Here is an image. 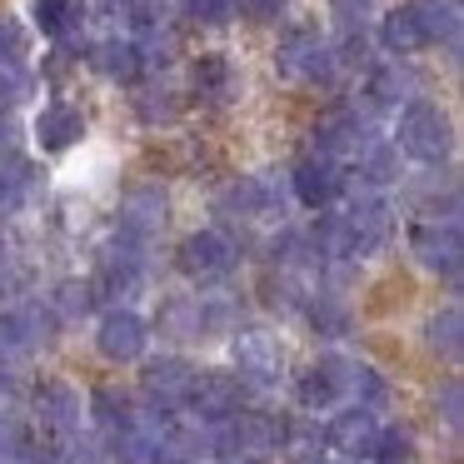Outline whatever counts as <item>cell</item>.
<instances>
[{"label": "cell", "instance_id": "ab89813d", "mask_svg": "<svg viewBox=\"0 0 464 464\" xmlns=\"http://www.w3.org/2000/svg\"><path fill=\"white\" fill-rule=\"evenodd\" d=\"M330 55H334V65H340V75L364 71V65H370V35H364L360 25H344V35L330 45Z\"/></svg>", "mask_w": 464, "mask_h": 464}, {"label": "cell", "instance_id": "f1b7e54d", "mask_svg": "<svg viewBox=\"0 0 464 464\" xmlns=\"http://www.w3.org/2000/svg\"><path fill=\"white\" fill-rule=\"evenodd\" d=\"M11 324H15V334H21V344L25 350H51L55 344V314H51V304H15L11 310Z\"/></svg>", "mask_w": 464, "mask_h": 464}, {"label": "cell", "instance_id": "ee69618b", "mask_svg": "<svg viewBox=\"0 0 464 464\" xmlns=\"http://www.w3.org/2000/svg\"><path fill=\"white\" fill-rule=\"evenodd\" d=\"M25 55H31V31L15 15H0V61L25 65Z\"/></svg>", "mask_w": 464, "mask_h": 464}, {"label": "cell", "instance_id": "e575fe53", "mask_svg": "<svg viewBox=\"0 0 464 464\" xmlns=\"http://www.w3.org/2000/svg\"><path fill=\"white\" fill-rule=\"evenodd\" d=\"M51 464H111V450H105L101 434H61V444H55Z\"/></svg>", "mask_w": 464, "mask_h": 464}, {"label": "cell", "instance_id": "bcb514c9", "mask_svg": "<svg viewBox=\"0 0 464 464\" xmlns=\"http://www.w3.org/2000/svg\"><path fill=\"white\" fill-rule=\"evenodd\" d=\"M434 410L444 414L450 430H459V424H464V390H459V380H444L440 390H434Z\"/></svg>", "mask_w": 464, "mask_h": 464}, {"label": "cell", "instance_id": "9a60e30c", "mask_svg": "<svg viewBox=\"0 0 464 464\" xmlns=\"http://www.w3.org/2000/svg\"><path fill=\"white\" fill-rule=\"evenodd\" d=\"M195 410V420H205V424H220V420H230L235 410H245V384H240V374H220V370H205V374H195V384H190V400H185Z\"/></svg>", "mask_w": 464, "mask_h": 464}, {"label": "cell", "instance_id": "603a6c76", "mask_svg": "<svg viewBox=\"0 0 464 464\" xmlns=\"http://www.w3.org/2000/svg\"><path fill=\"white\" fill-rule=\"evenodd\" d=\"M31 21L51 41H71L85 25V0H31Z\"/></svg>", "mask_w": 464, "mask_h": 464}, {"label": "cell", "instance_id": "681fc988", "mask_svg": "<svg viewBox=\"0 0 464 464\" xmlns=\"http://www.w3.org/2000/svg\"><path fill=\"white\" fill-rule=\"evenodd\" d=\"M11 464H51V450H41V444H35V440H31V444H25V450H21V454H15V459H11Z\"/></svg>", "mask_w": 464, "mask_h": 464}, {"label": "cell", "instance_id": "8992f818", "mask_svg": "<svg viewBox=\"0 0 464 464\" xmlns=\"http://www.w3.org/2000/svg\"><path fill=\"white\" fill-rule=\"evenodd\" d=\"M344 185H350L344 180V165L330 160V155H320V150H304L290 170V190L304 210H330L344 195Z\"/></svg>", "mask_w": 464, "mask_h": 464}, {"label": "cell", "instance_id": "f546056e", "mask_svg": "<svg viewBox=\"0 0 464 464\" xmlns=\"http://www.w3.org/2000/svg\"><path fill=\"white\" fill-rule=\"evenodd\" d=\"M195 91H200V101H230L235 95V65H230V55H220V51H210V55H200L195 61Z\"/></svg>", "mask_w": 464, "mask_h": 464}, {"label": "cell", "instance_id": "f6af8a7d", "mask_svg": "<svg viewBox=\"0 0 464 464\" xmlns=\"http://www.w3.org/2000/svg\"><path fill=\"white\" fill-rule=\"evenodd\" d=\"M21 295H25V265L15 260L5 245H0V304L21 300Z\"/></svg>", "mask_w": 464, "mask_h": 464}, {"label": "cell", "instance_id": "f35d334b", "mask_svg": "<svg viewBox=\"0 0 464 464\" xmlns=\"http://www.w3.org/2000/svg\"><path fill=\"white\" fill-rule=\"evenodd\" d=\"M374 464H410L414 459V434L400 424H380V440H374Z\"/></svg>", "mask_w": 464, "mask_h": 464}, {"label": "cell", "instance_id": "ffe728a7", "mask_svg": "<svg viewBox=\"0 0 464 464\" xmlns=\"http://www.w3.org/2000/svg\"><path fill=\"white\" fill-rule=\"evenodd\" d=\"M364 101L370 111H400V105L414 101V71L410 65H374L370 71V85H364Z\"/></svg>", "mask_w": 464, "mask_h": 464}, {"label": "cell", "instance_id": "44dd1931", "mask_svg": "<svg viewBox=\"0 0 464 464\" xmlns=\"http://www.w3.org/2000/svg\"><path fill=\"white\" fill-rule=\"evenodd\" d=\"M304 320L320 340H344L354 330V310L344 304V295L320 290V295H304Z\"/></svg>", "mask_w": 464, "mask_h": 464}, {"label": "cell", "instance_id": "30bf717a", "mask_svg": "<svg viewBox=\"0 0 464 464\" xmlns=\"http://www.w3.org/2000/svg\"><path fill=\"white\" fill-rule=\"evenodd\" d=\"M344 230H350L354 260H364V255L384 250V245L394 240V205L380 200V195H370V190H360V200L344 210Z\"/></svg>", "mask_w": 464, "mask_h": 464}, {"label": "cell", "instance_id": "ba28073f", "mask_svg": "<svg viewBox=\"0 0 464 464\" xmlns=\"http://www.w3.org/2000/svg\"><path fill=\"white\" fill-rule=\"evenodd\" d=\"M230 354H235V374H240L250 390L275 384L285 370V344H280V334H270V330H235Z\"/></svg>", "mask_w": 464, "mask_h": 464}, {"label": "cell", "instance_id": "4dcf8cb0", "mask_svg": "<svg viewBox=\"0 0 464 464\" xmlns=\"http://www.w3.org/2000/svg\"><path fill=\"white\" fill-rule=\"evenodd\" d=\"M424 344H430L440 360H459L464 354V314L454 310V304H444L440 314H430V324H424Z\"/></svg>", "mask_w": 464, "mask_h": 464}, {"label": "cell", "instance_id": "836d02e7", "mask_svg": "<svg viewBox=\"0 0 464 464\" xmlns=\"http://www.w3.org/2000/svg\"><path fill=\"white\" fill-rule=\"evenodd\" d=\"M91 310H95V295H91V285H85V280H61V285H55V295H51V314H55V324L85 320Z\"/></svg>", "mask_w": 464, "mask_h": 464}, {"label": "cell", "instance_id": "b9f144b4", "mask_svg": "<svg viewBox=\"0 0 464 464\" xmlns=\"http://www.w3.org/2000/svg\"><path fill=\"white\" fill-rule=\"evenodd\" d=\"M180 11L190 15L195 25H230L235 15H240V0H180Z\"/></svg>", "mask_w": 464, "mask_h": 464}, {"label": "cell", "instance_id": "ac0fdd59", "mask_svg": "<svg viewBox=\"0 0 464 464\" xmlns=\"http://www.w3.org/2000/svg\"><path fill=\"white\" fill-rule=\"evenodd\" d=\"M275 205H280V190H275V180H265V175H245V180H235L230 190L220 195L225 220H255V215L275 210Z\"/></svg>", "mask_w": 464, "mask_h": 464}, {"label": "cell", "instance_id": "4316f807", "mask_svg": "<svg viewBox=\"0 0 464 464\" xmlns=\"http://www.w3.org/2000/svg\"><path fill=\"white\" fill-rule=\"evenodd\" d=\"M304 235H310V245H314V255H320V265L354 260V245H350V230H344V215L320 210V220H314Z\"/></svg>", "mask_w": 464, "mask_h": 464}, {"label": "cell", "instance_id": "9c48e42d", "mask_svg": "<svg viewBox=\"0 0 464 464\" xmlns=\"http://www.w3.org/2000/svg\"><path fill=\"white\" fill-rule=\"evenodd\" d=\"M195 374H200V370H195L185 354H160V360H150V364L140 370V394H145V404H150V410H160V414L180 410V404L190 400Z\"/></svg>", "mask_w": 464, "mask_h": 464}, {"label": "cell", "instance_id": "6da1fadb", "mask_svg": "<svg viewBox=\"0 0 464 464\" xmlns=\"http://www.w3.org/2000/svg\"><path fill=\"white\" fill-rule=\"evenodd\" d=\"M280 450V420L260 410H235L215 424V459L225 464H270Z\"/></svg>", "mask_w": 464, "mask_h": 464}, {"label": "cell", "instance_id": "5b68a950", "mask_svg": "<svg viewBox=\"0 0 464 464\" xmlns=\"http://www.w3.org/2000/svg\"><path fill=\"white\" fill-rule=\"evenodd\" d=\"M175 265H180L185 280L220 285L225 275L240 265V245H235L225 230H195V235H185V240H180V250H175Z\"/></svg>", "mask_w": 464, "mask_h": 464}, {"label": "cell", "instance_id": "3957f363", "mask_svg": "<svg viewBox=\"0 0 464 464\" xmlns=\"http://www.w3.org/2000/svg\"><path fill=\"white\" fill-rule=\"evenodd\" d=\"M275 71H280L285 81H304V85H334L340 81V65H334V55H330V41H324L320 31H310V25H295V31L280 41Z\"/></svg>", "mask_w": 464, "mask_h": 464}, {"label": "cell", "instance_id": "2e32d148", "mask_svg": "<svg viewBox=\"0 0 464 464\" xmlns=\"http://www.w3.org/2000/svg\"><path fill=\"white\" fill-rule=\"evenodd\" d=\"M31 410H35V424L51 430L55 440L81 430V390L65 384V380H45L41 390L31 394Z\"/></svg>", "mask_w": 464, "mask_h": 464}, {"label": "cell", "instance_id": "1f68e13d", "mask_svg": "<svg viewBox=\"0 0 464 464\" xmlns=\"http://www.w3.org/2000/svg\"><path fill=\"white\" fill-rule=\"evenodd\" d=\"M380 45L390 55H414V51H424V31H420V21H414V11L410 5H400V11H390L380 21Z\"/></svg>", "mask_w": 464, "mask_h": 464}, {"label": "cell", "instance_id": "d590c367", "mask_svg": "<svg viewBox=\"0 0 464 464\" xmlns=\"http://www.w3.org/2000/svg\"><path fill=\"white\" fill-rule=\"evenodd\" d=\"M195 314H200V334H225L240 320V300L215 290V295H205V300H195Z\"/></svg>", "mask_w": 464, "mask_h": 464}, {"label": "cell", "instance_id": "74e56055", "mask_svg": "<svg viewBox=\"0 0 464 464\" xmlns=\"http://www.w3.org/2000/svg\"><path fill=\"white\" fill-rule=\"evenodd\" d=\"M260 295L275 304V310H295V304H304V290H300V275H290V270H265V280H260Z\"/></svg>", "mask_w": 464, "mask_h": 464}, {"label": "cell", "instance_id": "7bdbcfd3", "mask_svg": "<svg viewBox=\"0 0 464 464\" xmlns=\"http://www.w3.org/2000/svg\"><path fill=\"white\" fill-rule=\"evenodd\" d=\"M350 394H360V404H364V410H374V404H384V400H390V384H384V374L374 370V364L354 360V380H350Z\"/></svg>", "mask_w": 464, "mask_h": 464}, {"label": "cell", "instance_id": "816d5d0a", "mask_svg": "<svg viewBox=\"0 0 464 464\" xmlns=\"http://www.w3.org/2000/svg\"><path fill=\"white\" fill-rule=\"evenodd\" d=\"M320 464H324V459H320Z\"/></svg>", "mask_w": 464, "mask_h": 464}, {"label": "cell", "instance_id": "8fae6325", "mask_svg": "<svg viewBox=\"0 0 464 464\" xmlns=\"http://www.w3.org/2000/svg\"><path fill=\"white\" fill-rule=\"evenodd\" d=\"M150 344V324L135 310H105L101 324H95V350L111 364H135Z\"/></svg>", "mask_w": 464, "mask_h": 464}, {"label": "cell", "instance_id": "8d00e7d4", "mask_svg": "<svg viewBox=\"0 0 464 464\" xmlns=\"http://www.w3.org/2000/svg\"><path fill=\"white\" fill-rule=\"evenodd\" d=\"M180 95L170 91V85H145L140 95H135V115H140L145 125H170L175 115H180Z\"/></svg>", "mask_w": 464, "mask_h": 464}, {"label": "cell", "instance_id": "f907efd6", "mask_svg": "<svg viewBox=\"0 0 464 464\" xmlns=\"http://www.w3.org/2000/svg\"><path fill=\"white\" fill-rule=\"evenodd\" d=\"M0 220H5V210H0Z\"/></svg>", "mask_w": 464, "mask_h": 464}, {"label": "cell", "instance_id": "4fadbf2b", "mask_svg": "<svg viewBox=\"0 0 464 464\" xmlns=\"http://www.w3.org/2000/svg\"><path fill=\"white\" fill-rule=\"evenodd\" d=\"M364 140H374V125H370V115L350 111V105L330 111L320 125H314V150L330 155V160H354Z\"/></svg>", "mask_w": 464, "mask_h": 464}, {"label": "cell", "instance_id": "7dc6e473", "mask_svg": "<svg viewBox=\"0 0 464 464\" xmlns=\"http://www.w3.org/2000/svg\"><path fill=\"white\" fill-rule=\"evenodd\" d=\"M330 11L340 15L344 25H364V15L374 11V0H330Z\"/></svg>", "mask_w": 464, "mask_h": 464}, {"label": "cell", "instance_id": "83f0119b", "mask_svg": "<svg viewBox=\"0 0 464 464\" xmlns=\"http://www.w3.org/2000/svg\"><path fill=\"white\" fill-rule=\"evenodd\" d=\"M31 200H35V165L21 160V155H5L0 160V210L11 215Z\"/></svg>", "mask_w": 464, "mask_h": 464}, {"label": "cell", "instance_id": "484cf974", "mask_svg": "<svg viewBox=\"0 0 464 464\" xmlns=\"http://www.w3.org/2000/svg\"><path fill=\"white\" fill-rule=\"evenodd\" d=\"M280 454L285 464H320L324 459V434L320 424H295V420H280Z\"/></svg>", "mask_w": 464, "mask_h": 464}, {"label": "cell", "instance_id": "60d3db41", "mask_svg": "<svg viewBox=\"0 0 464 464\" xmlns=\"http://www.w3.org/2000/svg\"><path fill=\"white\" fill-rule=\"evenodd\" d=\"M31 91H35L31 65L0 61V105H5V111H11V105H21V101H31Z\"/></svg>", "mask_w": 464, "mask_h": 464}, {"label": "cell", "instance_id": "7a4b0ae2", "mask_svg": "<svg viewBox=\"0 0 464 464\" xmlns=\"http://www.w3.org/2000/svg\"><path fill=\"white\" fill-rule=\"evenodd\" d=\"M394 150L410 155L414 165H444L454 150V125L440 105L410 101L400 111V130H394Z\"/></svg>", "mask_w": 464, "mask_h": 464}, {"label": "cell", "instance_id": "d6986e66", "mask_svg": "<svg viewBox=\"0 0 464 464\" xmlns=\"http://www.w3.org/2000/svg\"><path fill=\"white\" fill-rule=\"evenodd\" d=\"M91 65L105 75V81H115V85H135L145 75V65H140V45L130 41V35H111V41H101L91 51Z\"/></svg>", "mask_w": 464, "mask_h": 464}, {"label": "cell", "instance_id": "52a82bcc", "mask_svg": "<svg viewBox=\"0 0 464 464\" xmlns=\"http://www.w3.org/2000/svg\"><path fill=\"white\" fill-rule=\"evenodd\" d=\"M350 380H354L350 354H320V360L295 380V400H300V410H310V414L334 410L340 394H350Z\"/></svg>", "mask_w": 464, "mask_h": 464}, {"label": "cell", "instance_id": "cb8c5ba5", "mask_svg": "<svg viewBox=\"0 0 464 464\" xmlns=\"http://www.w3.org/2000/svg\"><path fill=\"white\" fill-rule=\"evenodd\" d=\"M135 410H140V404L125 400L121 390H95L91 394V424H95V434H101V440H115V434L130 430Z\"/></svg>", "mask_w": 464, "mask_h": 464}, {"label": "cell", "instance_id": "7c38bea8", "mask_svg": "<svg viewBox=\"0 0 464 464\" xmlns=\"http://www.w3.org/2000/svg\"><path fill=\"white\" fill-rule=\"evenodd\" d=\"M165 220H170V195H165V185L145 180V185H130L121 195V235L150 240V235L165 230Z\"/></svg>", "mask_w": 464, "mask_h": 464}, {"label": "cell", "instance_id": "7402d4cb", "mask_svg": "<svg viewBox=\"0 0 464 464\" xmlns=\"http://www.w3.org/2000/svg\"><path fill=\"white\" fill-rule=\"evenodd\" d=\"M414 21L424 31V45H459V5L454 0H410Z\"/></svg>", "mask_w": 464, "mask_h": 464}, {"label": "cell", "instance_id": "c3c4849f", "mask_svg": "<svg viewBox=\"0 0 464 464\" xmlns=\"http://www.w3.org/2000/svg\"><path fill=\"white\" fill-rule=\"evenodd\" d=\"M11 145H15V121H11V111L0 105V155H11Z\"/></svg>", "mask_w": 464, "mask_h": 464}, {"label": "cell", "instance_id": "5bb4252c", "mask_svg": "<svg viewBox=\"0 0 464 464\" xmlns=\"http://www.w3.org/2000/svg\"><path fill=\"white\" fill-rule=\"evenodd\" d=\"M374 440H380V420L364 404H350L324 424V450H334L340 459H370Z\"/></svg>", "mask_w": 464, "mask_h": 464}, {"label": "cell", "instance_id": "277c9868", "mask_svg": "<svg viewBox=\"0 0 464 464\" xmlns=\"http://www.w3.org/2000/svg\"><path fill=\"white\" fill-rule=\"evenodd\" d=\"M410 250L430 275H444L450 285H459V265H464V235H459V215H440V220H414L410 230Z\"/></svg>", "mask_w": 464, "mask_h": 464}, {"label": "cell", "instance_id": "d6a6232c", "mask_svg": "<svg viewBox=\"0 0 464 464\" xmlns=\"http://www.w3.org/2000/svg\"><path fill=\"white\" fill-rule=\"evenodd\" d=\"M155 330H160V340H195V334H200L195 300H165L160 310H155Z\"/></svg>", "mask_w": 464, "mask_h": 464}, {"label": "cell", "instance_id": "d4e9b609", "mask_svg": "<svg viewBox=\"0 0 464 464\" xmlns=\"http://www.w3.org/2000/svg\"><path fill=\"white\" fill-rule=\"evenodd\" d=\"M354 175H360V185H394L400 180V150H394V140H364L360 155H354Z\"/></svg>", "mask_w": 464, "mask_h": 464}, {"label": "cell", "instance_id": "e0dca14e", "mask_svg": "<svg viewBox=\"0 0 464 464\" xmlns=\"http://www.w3.org/2000/svg\"><path fill=\"white\" fill-rule=\"evenodd\" d=\"M31 135H35V145H41L45 155H65V150H75V145L85 140V115L75 111V105H65V101H51V105H41Z\"/></svg>", "mask_w": 464, "mask_h": 464}]
</instances>
